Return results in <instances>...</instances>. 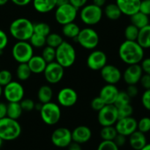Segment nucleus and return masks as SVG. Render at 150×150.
I'll return each mask as SVG.
<instances>
[{
  "mask_svg": "<svg viewBox=\"0 0 150 150\" xmlns=\"http://www.w3.org/2000/svg\"><path fill=\"white\" fill-rule=\"evenodd\" d=\"M3 94V89H2V86H0V98H1V96Z\"/></svg>",
  "mask_w": 150,
  "mask_h": 150,
  "instance_id": "680f3d73",
  "label": "nucleus"
},
{
  "mask_svg": "<svg viewBox=\"0 0 150 150\" xmlns=\"http://www.w3.org/2000/svg\"><path fill=\"white\" fill-rule=\"evenodd\" d=\"M100 71L103 80L108 84L116 85L122 78L121 70L113 64H106Z\"/></svg>",
  "mask_w": 150,
  "mask_h": 150,
  "instance_id": "dca6fc26",
  "label": "nucleus"
},
{
  "mask_svg": "<svg viewBox=\"0 0 150 150\" xmlns=\"http://www.w3.org/2000/svg\"><path fill=\"white\" fill-rule=\"evenodd\" d=\"M45 80L50 84L59 83L64 75V68L56 61L48 63L43 72Z\"/></svg>",
  "mask_w": 150,
  "mask_h": 150,
  "instance_id": "f8f14e48",
  "label": "nucleus"
},
{
  "mask_svg": "<svg viewBox=\"0 0 150 150\" xmlns=\"http://www.w3.org/2000/svg\"><path fill=\"white\" fill-rule=\"evenodd\" d=\"M80 30L81 29L79 25L76 24L75 22H71V23L63 25L62 32L66 38L76 40L80 32Z\"/></svg>",
  "mask_w": 150,
  "mask_h": 150,
  "instance_id": "c85d7f7f",
  "label": "nucleus"
},
{
  "mask_svg": "<svg viewBox=\"0 0 150 150\" xmlns=\"http://www.w3.org/2000/svg\"><path fill=\"white\" fill-rule=\"evenodd\" d=\"M78 94L75 89L70 87H64L60 89L57 95L59 105L64 108H70L76 104L78 101Z\"/></svg>",
  "mask_w": 150,
  "mask_h": 150,
  "instance_id": "2eb2a0df",
  "label": "nucleus"
},
{
  "mask_svg": "<svg viewBox=\"0 0 150 150\" xmlns=\"http://www.w3.org/2000/svg\"><path fill=\"white\" fill-rule=\"evenodd\" d=\"M113 142H114V143L116 144V145L120 148L121 147V146H123L125 144L126 142H127V139H126V136H123V135H121V134H119L118 133Z\"/></svg>",
  "mask_w": 150,
  "mask_h": 150,
  "instance_id": "603ef678",
  "label": "nucleus"
},
{
  "mask_svg": "<svg viewBox=\"0 0 150 150\" xmlns=\"http://www.w3.org/2000/svg\"><path fill=\"white\" fill-rule=\"evenodd\" d=\"M40 117L42 122L48 125H54L59 122L62 116L59 105L54 102L42 104L40 110Z\"/></svg>",
  "mask_w": 150,
  "mask_h": 150,
  "instance_id": "423d86ee",
  "label": "nucleus"
},
{
  "mask_svg": "<svg viewBox=\"0 0 150 150\" xmlns=\"http://www.w3.org/2000/svg\"><path fill=\"white\" fill-rule=\"evenodd\" d=\"M142 0H116V4L125 16H131L139 11Z\"/></svg>",
  "mask_w": 150,
  "mask_h": 150,
  "instance_id": "6ab92c4d",
  "label": "nucleus"
},
{
  "mask_svg": "<svg viewBox=\"0 0 150 150\" xmlns=\"http://www.w3.org/2000/svg\"><path fill=\"white\" fill-rule=\"evenodd\" d=\"M20 104L23 111L30 112L35 109V103L30 98H23L20 102Z\"/></svg>",
  "mask_w": 150,
  "mask_h": 150,
  "instance_id": "79ce46f5",
  "label": "nucleus"
},
{
  "mask_svg": "<svg viewBox=\"0 0 150 150\" xmlns=\"http://www.w3.org/2000/svg\"><path fill=\"white\" fill-rule=\"evenodd\" d=\"M20 103H8L7 109V117L18 120L23 113Z\"/></svg>",
  "mask_w": 150,
  "mask_h": 150,
  "instance_id": "c756f323",
  "label": "nucleus"
},
{
  "mask_svg": "<svg viewBox=\"0 0 150 150\" xmlns=\"http://www.w3.org/2000/svg\"><path fill=\"white\" fill-rule=\"evenodd\" d=\"M130 22L139 29L149 24V16L139 11L130 16Z\"/></svg>",
  "mask_w": 150,
  "mask_h": 150,
  "instance_id": "bb28decb",
  "label": "nucleus"
},
{
  "mask_svg": "<svg viewBox=\"0 0 150 150\" xmlns=\"http://www.w3.org/2000/svg\"><path fill=\"white\" fill-rule=\"evenodd\" d=\"M103 13L105 17L111 21L118 20L122 15L121 10L116 3H110L105 5Z\"/></svg>",
  "mask_w": 150,
  "mask_h": 150,
  "instance_id": "cd10ccee",
  "label": "nucleus"
},
{
  "mask_svg": "<svg viewBox=\"0 0 150 150\" xmlns=\"http://www.w3.org/2000/svg\"><path fill=\"white\" fill-rule=\"evenodd\" d=\"M102 7L92 4H86L81 8L80 18L86 26H94L100 23L103 18Z\"/></svg>",
  "mask_w": 150,
  "mask_h": 150,
  "instance_id": "39448f33",
  "label": "nucleus"
},
{
  "mask_svg": "<svg viewBox=\"0 0 150 150\" xmlns=\"http://www.w3.org/2000/svg\"><path fill=\"white\" fill-rule=\"evenodd\" d=\"M8 44V37L3 30L0 29V52L7 47Z\"/></svg>",
  "mask_w": 150,
  "mask_h": 150,
  "instance_id": "49530a36",
  "label": "nucleus"
},
{
  "mask_svg": "<svg viewBox=\"0 0 150 150\" xmlns=\"http://www.w3.org/2000/svg\"><path fill=\"white\" fill-rule=\"evenodd\" d=\"M51 142L55 146L59 148H65L73 142L72 133L67 127H59L51 134Z\"/></svg>",
  "mask_w": 150,
  "mask_h": 150,
  "instance_id": "ddd939ff",
  "label": "nucleus"
},
{
  "mask_svg": "<svg viewBox=\"0 0 150 150\" xmlns=\"http://www.w3.org/2000/svg\"><path fill=\"white\" fill-rule=\"evenodd\" d=\"M130 100H131V98L127 95L126 91H120L114 105L117 108H118V107L122 106V105L130 104Z\"/></svg>",
  "mask_w": 150,
  "mask_h": 150,
  "instance_id": "4c0bfd02",
  "label": "nucleus"
},
{
  "mask_svg": "<svg viewBox=\"0 0 150 150\" xmlns=\"http://www.w3.org/2000/svg\"><path fill=\"white\" fill-rule=\"evenodd\" d=\"M139 11L150 16V0H142Z\"/></svg>",
  "mask_w": 150,
  "mask_h": 150,
  "instance_id": "de8ad7c7",
  "label": "nucleus"
},
{
  "mask_svg": "<svg viewBox=\"0 0 150 150\" xmlns=\"http://www.w3.org/2000/svg\"><path fill=\"white\" fill-rule=\"evenodd\" d=\"M117 134L118 133L114 125L104 126L100 133L101 139L103 141H114Z\"/></svg>",
  "mask_w": 150,
  "mask_h": 150,
  "instance_id": "2f4dec72",
  "label": "nucleus"
},
{
  "mask_svg": "<svg viewBox=\"0 0 150 150\" xmlns=\"http://www.w3.org/2000/svg\"><path fill=\"white\" fill-rule=\"evenodd\" d=\"M139 29L133 25L132 23L127 25L125 29L124 35L125 38L127 40L131 41H136L139 35Z\"/></svg>",
  "mask_w": 150,
  "mask_h": 150,
  "instance_id": "f704fd0d",
  "label": "nucleus"
},
{
  "mask_svg": "<svg viewBox=\"0 0 150 150\" xmlns=\"http://www.w3.org/2000/svg\"><path fill=\"white\" fill-rule=\"evenodd\" d=\"M55 60L64 68H68L74 64L76 60V51L73 45L63 41L56 48Z\"/></svg>",
  "mask_w": 150,
  "mask_h": 150,
  "instance_id": "7ed1b4c3",
  "label": "nucleus"
},
{
  "mask_svg": "<svg viewBox=\"0 0 150 150\" xmlns=\"http://www.w3.org/2000/svg\"><path fill=\"white\" fill-rule=\"evenodd\" d=\"M33 48H41L46 45V37L33 33L28 40Z\"/></svg>",
  "mask_w": 150,
  "mask_h": 150,
  "instance_id": "473e14b6",
  "label": "nucleus"
},
{
  "mask_svg": "<svg viewBox=\"0 0 150 150\" xmlns=\"http://www.w3.org/2000/svg\"><path fill=\"white\" fill-rule=\"evenodd\" d=\"M67 149H68V150H82L80 144L76 143V142H72L69 144V146H67Z\"/></svg>",
  "mask_w": 150,
  "mask_h": 150,
  "instance_id": "4d7b16f0",
  "label": "nucleus"
},
{
  "mask_svg": "<svg viewBox=\"0 0 150 150\" xmlns=\"http://www.w3.org/2000/svg\"><path fill=\"white\" fill-rule=\"evenodd\" d=\"M21 126L16 120L5 117L0 119V138L3 141H14L21 134Z\"/></svg>",
  "mask_w": 150,
  "mask_h": 150,
  "instance_id": "20e7f679",
  "label": "nucleus"
},
{
  "mask_svg": "<svg viewBox=\"0 0 150 150\" xmlns=\"http://www.w3.org/2000/svg\"><path fill=\"white\" fill-rule=\"evenodd\" d=\"M144 72L140 64L127 66L122 73V79L127 85H136L139 83Z\"/></svg>",
  "mask_w": 150,
  "mask_h": 150,
  "instance_id": "a211bd4d",
  "label": "nucleus"
},
{
  "mask_svg": "<svg viewBox=\"0 0 150 150\" xmlns=\"http://www.w3.org/2000/svg\"><path fill=\"white\" fill-rule=\"evenodd\" d=\"M71 133L73 142L79 143L80 144L89 142L92 136L91 129L86 125L78 126Z\"/></svg>",
  "mask_w": 150,
  "mask_h": 150,
  "instance_id": "412c9836",
  "label": "nucleus"
},
{
  "mask_svg": "<svg viewBox=\"0 0 150 150\" xmlns=\"http://www.w3.org/2000/svg\"><path fill=\"white\" fill-rule=\"evenodd\" d=\"M141 150H150V143L146 144Z\"/></svg>",
  "mask_w": 150,
  "mask_h": 150,
  "instance_id": "052dcab7",
  "label": "nucleus"
},
{
  "mask_svg": "<svg viewBox=\"0 0 150 150\" xmlns=\"http://www.w3.org/2000/svg\"><path fill=\"white\" fill-rule=\"evenodd\" d=\"M10 1L19 7H24L30 4L32 0H10Z\"/></svg>",
  "mask_w": 150,
  "mask_h": 150,
  "instance_id": "6e6d98bb",
  "label": "nucleus"
},
{
  "mask_svg": "<svg viewBox=\"0 0 150 150\" xmlns=\"http://www.w3.org/2000/svg\"><path fill=\"white\" fill-rule=\"evenodd\" d=\"M120 90L114 84H108L103 86L100 91L99 97L103 100L105 105L114 104L117 100Z\"/></svg>",
  "mask_w": 150,
  "mask_h": 150,
  "instance_id": "aec40b11",
  "label": "nucleus"
},
{
  "mask_svg": "<svg viewBox=\"0 0 150 150\" xmlns=\"http://www.w3.org/2000/svg\"><path fill=\"white\" fill-rule=\"evenodd\" d=\"M53 89L49 85H42L39 88L38 91V99L42 104L51 102L53 98Z\"/></svg>",
  "mask_w": 150,
  "mask_h": 150,
  "instance_id": "a878e982",
  "label": "nucleus"
},
{
  "mask_svg": "<svg viewBox=\"0 0 150 150\" xmlns=\"http://www.w3.org/2000/svg\"><path fill=\"white\" fill-rule=\"evenodd\" d=\"M137 130L143 133L150 132V118L148 117H142L137 122Z\"/></svg>",
  "mask_w": 150,
  "mask_h": 150,
  "instance_id": "ea45409f",
  "label": "nucleus"
},
{
  "mask_svg": "<svg viewBox=\"0 0 150 150\" xmlns=\"http://www.w3.org/2000/svg\"><path fill=\"white\" fill-rule=\"evenodd\" d=\"M136 41L144 49L150 48V23L139 29Z\"/></svg>",
  "mask_w": 150,
  "mask_h": 150,
  "instance_id": "393cba45",
  "label": "nucleus"
},
{
  "mask_svg": "<svg viewBox=\"0 0 150 150\" xmlns=\"http://www.w3.org/2000/svg\"><path fill=\"white\" fill-rule=\"evenodd\" d=\"M106 3V0H93V4L98 7H103Z\"/></svg>",
  "mask_w": 150,
  "mask_h": 150,
  "instance_id": "13d9d810",
  "label": "nucleus"
},
{
  "mask_svg": "<svg viewBox=\"0 0 150 150\" xmlns=\"http://www.w3.org/2000/svg\"><path fill=\"white\" fill-rule=\"evenodd\" d=\"M107 61L108 58L104 51L101 50H94L87 57L86 64L90 70L98 71L106 65Z\"/></svg>",
  "mask_w": 150,
  "mask_h": 150,
  "instance_id": "4468645a",
  "label": "nucleus"
},
{
  "mask_svg": "<svg viewBox=\"0 0 150 150\" xmlns=\"http://www.w3.org/2000/svg\"><path fill=\"white\" fill-rule=\"evenodd\" d=\"M126 92L130 98H133L137 96L139 94V89L136 85H128L127 89H126Z\"/></svg>",
  "mask_w": 150,
  "mask_h": 150,
  "instance_id": "3c124183",
  "label": "nucleus"
},
{
  "mask_svg": "<svg viewBox=\"0 0 150 150\" xmlns=\"http://www.w3.org/2000/svg\"><path fill=\"white\" fill-rule=\"evenodd\" d=\"M78 10H79L70 2L57 5L54 13L56 21L62 26L74 22L77 18Z\"/></svg>",
  "mask_w": 150,
  "mask_h": 150,
  "instance_id": "0eeeda50",
  "label": "nucleus"
},
{
  "mask_svg": "<svg viewBox=\"0 0 150 150\" xmlns=\"http://www.w3.org/2000/svg\"><path fill=\"white\" fill-rule=\"evenodd\" d=\"M10 0H0V6H4L7 4Z\"/></svg>",
  "mask_w": 150,
  "mask_h": 150,
  "instance_id": "bf43d9fd",
  "label": "nucleus"
},
{
  "mask_svg": "<svg viewBox=\"0 0 150 150\" xmlns=\"http://www.w3.org/2000/svg\"><path fill=\"white\" fill-rule=\"evenodd\" d=\"M41 56L47 63L54 62L56 58V48L46 45V46L43 47Z\"/></svg>",
  "mask_w": 150,
  "mask_h": 150,
  "instance_id": "e433bc0d",
  "label": "nucleus"
},
{
  "mask_svg": "<svg viewBox=\"0 0 150 150\" xmlns=\"http://www.w3.org/2000/svg\"><path fill=\"white\" fill-rule=\"evenodd\" d=\"M32 73L40 74L43 73L48 63L45 61L42 56L33 55L27 62Z\"/></svg>",
  "mask_w": 150,
  "mask_h": 150,
  "instance_id": "b1692460",
  "label": "nucleus"
},
{
  "mask_svg": "<svg viewBox=\"0 0 150 150\" xmlns=\"http://www.w3.org/2000/svg\"><path fill=\"white\" fill-rule=\"evenodd\" d=\"M24 94L23 86L16 81H12L3 89V95L8 103H20L24 97Z\"/></svg>",
  "mask_w": 150,
  "mask_h": 150,
  "instance_id": "9d476101",
  "label": "nucleus"
},
{
  "mask_svg": "<svg viewBox=\"0 0 150 150\" xmlns=\"http://www.w3.org/2000/svg\"><path fill=\"white\" fill-rule=\"evenodd\" d=\"M3 142H4V141H3L2 139H1V138H0V148H1V146H2Z\"/></svg>",
  "mask_w": 150,
  "mask_h": 150,
  "instance_id": "e2e57ef3",
  "label": "nucleus"
},
{
  "mask_svg": "<svg viewBox=\"0 0 150 150\" xmlns=\"http://www.w3.org/2000/svg\"><path fill=\"white\" fill-rule=\"evenodd\" d=\"M139 83H141L142 87L146 89H150V75L144 73L140 79Z\"/></svg>",
  "mask_w": 150,
  "mask_h": 150,
  "instance_id": "09e8293b",
  "label": "nucleus"
},
{
  "mask_svg": "<svg viewBox=\"0 0 150 150\" xmlns=\"http://www.w3.org/2000/svg\"><path fill=\"white\" fill-rule=\"evenodd\" d=\"M34 55V48L28 41H17L12 48V56L15 61L27 63Z\"/></svg>",
  "mask_w": 150,
  "mask_h": 150,
  "instance_id": "1a4fd4ad",
  "label": "nucleus"
},
{
  "mask_svg": "<svg viewBox=\"0 0 150 150\" xmlns=\"http://www.w3.org/2000/svg\"><path fill=\"white\" fill-rule=\"evenodd\" d=\"M87 1L88 0H69V2L78 10L82 8L83 6L86 5Z\"/></svg>",
  "mask_w": 150,
  "mask_h": 150,
  "instance_id": "864d4df0",
  "label": "nucleus"
},
{
  "mask_svg": "<svg viewBox=\"0 0 150 150\" xmlns=\"http://www.w3.org/2000/svg\"><path fill=\"white\" fill-rule=\"evenodd\" d=\"M76 41L85 49L94 50L99 44L100 37L95 29L86 27L81 29Z\"/></svg>",
  "mask_w": 150,
  "mask_h": 150,
  "instance_id": "6e6552de",
  "label": "nucleus"
},
{
  "mask_svg": "<svg viewBox=\"0 0 150 150\" xmlns=\"http://www.w3.org/2000/svg\"><path fill=\"white\" fill-rule=\"evenodd\" d=\"M34 33L46 37L51 33V27L48 23L44 22L34 23Z\"/></svg>",
  "mask_w": 150,
  "mask_h": 150,
  "instance_id": "c9c22d12",
  "label": "nucleus"
},
{
  "mask_svg": "<svg viewBox=\"0 0 150 150\" xmlns=\"http://www.w3.org/2000/svg\"><path fill=\"white\" fill-rule=\"evenodd\" d=\"M147 144L145 133L139 130H136L129 136V144L130 147L134 150H141Z\"/></svg>",
  "mask_w": 150,
  "mask_h": 150,
  "instance_id": "5701e85b",
  "label": "nucleus"
},
{
  "mask_svg": "<svg viewBox=\"0 0 150 150\" xmlns=\"http://www.w3.org/2000/svg\"><path fill=\"white\" fill-rule=\"evenodd\" d=\"M62 37L57 33L51 32L46 36V45L57 48L63 42Z\"/></svg>",
  "mask_w": 150,
  "mask_h": 150,
  "instance_id": "72a5a7b5",
  "label": "nucleus"
},
{
  "mask_svg": "<svg viewBox=\"0 0 150 150\" xmlns=\"http://www.w3.org/2000/svg\"><path fill=\"white\" fill-rule=\"evenodd\" d=\"M7 104L3 102H0V119L7 117Z\"/></svg>",
  "mask_w": 150,
  "mask_h": 150,
  "instance_id": "5fc2aeb1",
  "label": "nucleus"
},
{
  "mask_svg": "<svg viewBox=\"0 0 150 150\" xmlns=\"http://www.w3.org/2000/svg\"><path fill=\"white\" fill-rule=\"evenodd\" d=\"M13 81V75L8 70H0V86L4 87Z\"/></svg>",
  "mask_w": 150,
  "mask_h": 150,
  "instance_id": "a19ab883",
  "label": "nucleus"
},
{
  "mask_svg": "<svg viewBox=\"0 0 150 150\" xmlns=\"http://www.w3.org/2000/svg\"><path fill=\"white\" fill-rule=\"evenodd\" d=\"M118 120L117 108L114 104L105 105L98 112V121L102 127L114 125Z\"/></svg>",
  "mask_w": 150,
  "mask_h": 150,
  "instance_id": "9b49d317",
  "label": "nucleus"
},
{
  "mask_svg": "<svg viewBox=\"0 0 150 150\" xmlns=\"http://www.w3.org/2000/svg\"><path fill=\"white\" fill-rule=\"evenodd\" d=\"M58 0H32L35 10L38 13L45 14L50 13L57 7Z\"/></svg>",
  "mask_w": 150,
  "mask_h": 150,
  "instance_id": "4be33fe9",
  "label": "nucleus"
},
{
  "mask_svg": "<svg viewBox=\"0 0 150 150\" xmlns=\"http://www.w3.org/2000/svg\"><path fill=\"white\" fill-rule=\"evenodd\" d=\"M140 65L144 73L150 75V57L144 58L143 60L141 62Z\"/></svg>",
  "mask_w": 150,
  "mask_h": 150,
  "instance_id": "8fccbe9b",
  "label": "nucleus"
},
{
  "mask_svg": "<svg viewBox=\"0 0 150 150\" xmlns=\"http://www.w3.org/2000/svg\"><path fill=\"white\" fill-rule=\"evenodd\" d=\"M142 103L145 109L150 111V89H146L142 94Z\"/></svg>",
  "mask_w": 150,
  "mask_h": 150,
  "instance_id": "a18cd8bd",
  "label": "nucleus"
},
{
  "mask_svg": "<svg viewBox=\"0 0 150 150\" xmlns=\"http://www.w3.org/2000/svg\"><path fill=\"white\" fill-rule=\"evenodd\" d=\"M118 54L120 59L127 65L140 64L144 57V49L137 41L125 40L120 44Z\"/></svg>",
  "mask_w": 150,
  "mask_h": 150,
  "instance_id": "f257e3e1",
  "label": "nucleus"
},
{
  "mask_svg": "<svg viewBox=\"0 0 150 150\" xmlns=\"http://www.w3.org/2000/svg\"><path fill=\"white\" fill-rule=\"evenodd\" d=\"M137 120L133 117L119 119L114 125L117 133L125 136H129L137 130Z\"/></svg>",
  "mask_w": 150,
  "mask_h": 150,
  "instance_id": "f3484780",
  "label": "nucleus"
},
{
  "mask_svg": "<svg viewBox=\"0 0 150 150\" xmlns=\"http://www.w3.org/2000/svg\"><path fill=\"white\" fill-rule=\"evenodd\" d=\"M32 75L27 63H20L16 69V76L18 79L22 81L28 80Z\"/></svg>",
  "mask_w": 150,
  "mask_h": 150,
  "instance_id": "7c9ffc66",
  "label": "nucleus"
},
{
  "mask_svg": "<svg viewBox=\"0 0 150 150\" xmlns=\"http://www.w3.org/2000/svg\"><path fill=\"white\" fill-rule=\"evenodd\" d=\"M105 103L103 102V100L99 96L94 98L92 100L90 103L91 108H92V110H94L95 111H97V112H98L100 110L102 109L105 106Z\"/></svg>",
  "mask_w": 150,
  "mask_h": 150,
  "instance_id": "c03bdc74",
  "label": "nucleus"
},
{
  "mask_svg": "<svg viewBox=\"0 0 150 150\" xmlns=\"http://www.w3.org/2000/svg\"><path fill=\"white\" fill-rule=\"evenodd\" d=\"M133 106L130 104H127V105H122L117 108V112H118V117L119 119L125 118V117H132L133 114Z\"/></svg>",
  "mask_w": 150,
  "mask_h": 150,
  "instance_id": "58836bf2",
  "label": "nucleus"
},
{
  "mask_svg": "<svg viewBox=\"0 0 150 150\" xmlns=\"http://www.w3.org/2000/svg\"><path fill=\"white\" fill-rule=\"evenodd\" d=\"M97 150H120L113 141H103L100 143Z\"/></svg>",
  "mask_w": 150,
  "mask_h": 150,
  "instance_id": "37998d69",
  "label": "nucleus"
},
{
  "mask_svg": "<svg viewBox=\"0 0 150 150\" xmlns=\"http://www.w3.org/2000/svg\"><path fill=\"white\" fill-rule=\"evenodd\" d=\"M9 31L18 41H28L34 33V23L26 18H18L10 23Z\"/></svg>",
  "mask_w": 150,
  "mask_h": 150,
  "instance_id": "f03ea898",
  "label": "nucleus"
}]
</instances>
